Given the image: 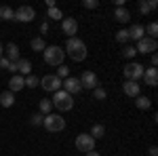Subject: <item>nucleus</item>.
<instances>
[{
	"mask_svg": "<svg viewBox=\"0 0 158 156\" xmlns=\"http://www.w3.org/2000/svg\"><path fill=\"white\" fill-rule=\"evenodd\" d=\"M141 76H143V65L137 63V61H131V63L124 68V78L131 80V82H137Z\"/></svg>",
	"mask_w": 158,
	"mask_h": 156,
	"instance_id": "obj_6",
	"label": "nucleus"
},
{
	"mask_svg": "<svg viewBox=\"0 0 158 156\" xmlns=\"http://www.w3.org/2000/svg\"><path fill=\"white\" fill-rule=\"evenodd\" d=\"M143 30H148V34H150L148 38H154V40H156V36H158V23H156V21L148 23V27H143Z\"/></svg>",
	"mask_w": 158,
	"mask_h": 156,
	"instance_id": "obj_25",
	"label": "nucleus"
},
{
	"mask_svg": "<svg viewBox=\"0 0 158 156\" xmlns=\"http://www.w3.org/2000/svg\"><path fill=\"white\" fill-rule=\"evenodd\" d=\"M38 108H40V114H49L51 110H53V103H51L49 99H42V101L38 103Z\"/></svg>",
	"mask_w": 158,
	"mask_h": 156,
	"instance_id": "obj_26",
	"label": "nucleus"
},
{
	"mask_svg": "<svg viewBox=\"0 0 158 156\" xmlns=\"http://www.w3.org/2000/svg\"><path fill=\"white\" fill-rule=\"evenodd\" d=\"M4 53H6V59L9 61H17L19 59V47H17L15 42H9L6 48H4Z\"/></svg>",
	"mask_w": 158,
	"mask_h": 156,
	"instance_id": "obj_19",
	"label": "nucleus"
},
{
	"mask_svg": "<svg viewBox=\"0 0 158 156\" xmlns=\"http://www.w3.org/2000/svg\"><path fill=\"white\" fill-rule=\"evenodd\" d=\"M141 78L146 80L148 86H156L158 84V70L156 68H148V70H143V76Z\"/></svg>",
	"mask_w": 158,
	"mask_h": 156,
	"instance_id": "obj_15",
	"label": "nucleus"
},
{
	"mask_svg": "<svg viewBox=\"0 0 158 156\" xmlns=\"http://www.w3.org/2000/svg\"><path fill=\"white\" fill-rule=\"evenodd\" d=\"M148 2H150V9H152V11H156V6H158L156 0H148Z\"/></svg>",
	"mask_w": 158,
	"mask_h": 156,
	"instance_id": "obj_40",
	"label": "nucleus"
},
{
	"mask_svg": "<svg viewBox=\"0 0 158 156\" xmlns=\"http://www.w3.org/2000/svg\"><path fill=\"white\" fill-rule=\"evenodd\" d=\"M38 84H40V78L32 76V74H30V76H25V86H27V89H34V86H38Z\"/></svg>",
	"mask_w": 158,
	"mask_h": 156,
	"instance_id": "obj_28",
	"label": "nucleus"
},
{
	"mask_svg": "<svg viewBox=\"0 0 158 156\" xmlns=\"http://www.w3.org/2000/svg\"><path fill=\"white\" fill-rule=\"evenodd\" d=\"M30 122H32L34 127H40V124L44 122V114H40V112H38V114H32V116H30Z\"/></svg>",
	"mask_w": 158,
	"mask_h": 156,
	"instance_id": "obj_30",
	"label": "nucleus"
},
{
	"mask_svg": "<svg viewBox=\"0 0 158 156\" xmlns=\"http://www.w3.org/2000/svg\"><path fill=\"white\" fill-rule=\"evenodd\" d=\"M63 59H65V53L61 51V47L51 44V47L44 48V63H49V65H63Z\"/></svg>",
	"mask_w": 158,
	"mask_h": 156,
	"instance_id": "obj_3",
	"label": "nucleus"
},
{
	"mask_svg": "<svg viewBox=\"0 0 158 156\" xmlns=\"http://www.w3.org/2000/svg\"><path fill=\"white\" fill-rule=\"evenodd\" d=\"M80 84H82V89H97L99 86V80H97V74L91 72V70H85L82 76H80Z\"/></svg>",
	"mask_w": 158,
	"mask_h": 156,
	"instance_id": "obj_9",
	"label": "nucleus"
},
{
	"mask_svg": "<svg viewBox=\"0 0 158 156\" xmlns=\"http://www.w3.org/2000/svg\"><path fill=\"white\" fill-rule=\"evenodd\" d=\"M51 103H53V108H57L59 112H70V110L74 108V97L70 95V93H65L63 89H59V91L53 93Z\"/></svg>",
	"mask_w": 158,
	"mask_h": 156,
	"instance_id": "obj_2",
	"label": "nucleus"
},
{
	"mask_svg": "<svg viewBox=\"0 0 158 156\" xmlns=\"http://www.w3.org/2000/svg\"><path fill=\"white\" fill-rule=\"evenodd\" d=\"M55 76H57L59 80H65V78L70 76V68H65V65H59V68H57V74H55Z\"/></svg>",
	"mask_w": 158,
	"mask_h": 156,
	"instance_id": "obj_29",
	"label": "nucleus"
},
{
	"mask_svg": "<svg viewBox=\"0 0 158 156\" xmlns=\"http://www.w3.org/2000/svg\"><path fill=\"white\" fill-rule=\"evenodd\" d=\"M135 53H137V51H135V47H131V44H129V47H127L124 51H122V55H124L127 59H131V57H135Z\"/></svg>",
	"mask_w": 158,
	"mask_h": 156,
	"instance_id": "obj_34",
	"label": "nucleus"
},
{
	"mask_svg": "<svg viewBox=\"0 0 158 156\" xmlns=\"http://www.w3.org/2000/svg\"><path fill=\"white\" fill-rule=\"evenodd\" d=\"M13 103H15V95H13L11 91L6 89V91L0 95V106H2V108H11Z\"/></svg>",
	"mask_w": 158,
	"mask_h": 156,
	"instance_id": "obj_20",
	"label": "nucleus"
},
{
	"mask_svg": "<svg viewBox=\"0 0 158 156\" xmlns=\"http://www.w3.org/2000/svg\"><path fill=\"white\" fill-rule=\"evenodd\" d=\"M122 91H124V95H127V97H139V93H141V84L131 82V80H124Z\"/></svg>",
	"mask_w": 158,
	"mask_h": 156,
	"instance_id": "obj_14",
	"label": "nucleus"
},
{
	"mask_svg": "<svg viewBox=\"0 0 158 156\" xmlns=\"http://www.w3.org/2000/svg\"><path fill=\"white\" fill-rule=\"evenodd\" d=\"M23 86H25V78H23V76H19V74L11 76V80H9V91H11V93H17V91H21Z\"/></svg>",
	"mask_w": 158,
	"mask_h": 156,
	"instance_id": "obj_16",
	"label": "nucleus"
},
{
	"mask_svg": "<svg viewBox=\"0 0 158 156\" xmlns=\"http://www.w3.org/2000/svg\"><path fill=\"white\" fill-rule=\"evenodd\" d=\"M34 17H36V11L32 9V6H19L17 11H15V21H21V23H30V21H34Z\"/></svg>",
	"mask_w": 158,
	"mask_h": 156,
	"instance_id": "obj_8",
	"label": "nucleus"
},
{
	"mask_svg": "<svg viewBox=\"0 0 158 156\" xmlns=\"http://www.w3.org/2000/svg\"><path fill=\"white\" fill-rule=\"evenodd\" d=\"M0 68L2 70H11V61L6 59V57H0Z\"/></svg>",
	"mask_w": 158,
	"mask_h": 156,
	"instance_id": "obj_36",
	"label": "nucleus"
},
{
	"mask_svg": "<svg viewBox=\"0 0 158 156\" xmlns=\"http://www.w3.org/2000/svg\"><path fill=\"white\" fill-rule=\"evenodd\" d=\"M38 86H42V89L49 91V93H55V91L61 89V80L55 74H44V76L40 78V84H38Z\"/></svg>",
	"mask_w": 158,
	"mask_h": 156,
	"instance_id": "obj_5",
	"label": "nucleus"
},
{
	"mask_svg": "<svg viewBox=\"0 0 158 156\" xmlns=\"http://www.w3.org/2000/svg\"><path fill=\"white\" fill-rule=\"evenodd\" d=\"M89 135H91L93 139H99V137H103V135H106V127H103V124H93Z\"/></svg>",
	"mask_w": 158,
	"mask_h": 156,
	"instance_id": "obj_23",
	"label": "nucleus"
},
{
	"mask_svg": "<svg viewBox=\"0 0 158 156\" xmlns=\"http://www.w3.org/2000/svg\"><path fill=\"white\" fill-rule=\"evenodd\" d=\"M116 40H118V42H129V34H127V30H118V32H116Z\"/></svg>",
	"mask_w": 158,
	"mask_h": 156,
	"instance_id": "obj_33",
	"label": "nucleus"
},
{
	"mask_svg": "<svg viewBox=\"0 0 158 156\" xmlns=\"http://www.w3.org/2000/svg\"><path fill=\"white\" fill-rule=\"evenodd\" d=\"M40 32H42V34H47V32H49V23H47V21H44V23H40Z\"/></svg>",
	"mask_w": 158,
	"mask_h": 156,
	"instance_id": "obj_37",
	"label": "nucleus"
},
{
	"mask_svg": "<svg viewBox=\"0 0 158 156\" xmlns=\"http://www.w3.org/2000/svg\"><path fill=\"white\" fill-rule=\"evenodd\" d=\"M150 156H158V148H156V145L150 148Z\"/></svg>",
	"mask_w": 158,
	"mask_h": 156,
	"instance_id": "obj_39",
	"label": "nucleus"
},
{
	"mask_svg": "<svg viewBox=\"0 0 158 156\" xmlns=\"http://www.w3.org/2000/svg\"><path fill=\"white\" fill-rule=\"evenodd\" d=\"M93 95H95V99H99V101H103V99L108 97V93H106V89H101V86H97V89H93Z\"/></svg>",
	"mask_w": 158,
	"mask_h": 156,
	"instance_id": "obj_32",
	"label": "nucleus"
},
{
	"mask_svg": "<svg viewBox=\"0 0 158 156\" xmlns=\"http://www.w3.org/2000/svg\"><path fill=\"white\" fill-rule=\"evenodd\" d=\"M85 156H101V154H99V152H95V150H91V152H86Z\"/></svg>",
	"mask_w": 158,
	"mask_h": 156,
	"instance_id": "obj_41",
	"label": "nucleus"
},
{
	"mask_svg": "<svg viewBox=\"0 0 158 156\" xmlns=\"http://www.w3.org/2000/svg\"><path fill=\"white\" fill-rule=\"evenodd\" d=\"M135 106H137L139 110H150V108H152V99H150V97L139 95V97H137V101H135Z\"/></svg>",
	"mask_w": 158,
	"mask_h": 156,
	"instance_id": "obj_22",
	"label": "nucleus"
},
{
	"mask_svg": "<svg viewBox=\"0 0 158 156\" xmlns=\"http://www.w3.org/2000/svg\"><path fill=\"white\" fill-rule=\"evenodd\" d=\"M137 9H139V13H141V15H148V13L152 11V9H150V2H148V0H141V2L137 4Z\"/></svg>",
	"mask_w": 158,
	"mask_h": 156,
	"instance_id": "obj_31",
	"label": "nucleus"
},
{
	"mask_svg": "<svg viewBox=\"0 0 158 156\" xmlns=\"http://www.w3.org/2000/svg\"><path fill=\"white\" fill-rule=\"evenodd\" d=\"M127 34H129V40H135V42H139L143 34H146V30H143V25L141 23H133L129 30H127Z\"/></svg>",
	"mask_w": 158,
	"mask_h": 156,
	"instance_id": "obj_13",
	"label": "nucleus"
},
{
	"mask_svg": "<svg viewBox=\"0 0 158 156\" xmlns=\"http://www.w3.org/2000/svg\"><path fill=\"white\" fill-rule=\"evenodd\" d=\"M156 65H158V55L152 53V68H156Z\"/></svg>",
	"mask_w": 158,
	"mask_h": 156,
	"instance_id": "obj_38",
	"label": "nucleus"
},
{
	"mask_svg": "<svg viewBox=\"0 0 158 156\" xmlns=\"http://www.w3.org/2000/svg\"><path fill=\"white\" fill-rule=\"evenodd\" d=\"M61 86H63V91H65V93H70V95H76V93H80V91H82L80 80H78V78H74V76H68V78L61 82Z\"/></svg>",
	"mask_w": 158,
	"mask_h": 156,
	"instance_id": "obj_10",
	"label": "nucleus"
},
{
	"mask_svg": "<svg viewBox=\"0 0 158 156\" xmlns=\"http://www.w3.org/2000/svg\"><path fill=\"white\" fill-rule=\"evenodd\" d=\"M156 47H158V44H156V40H154V38H146V36H143L139 42H137V48H135V51L146 55V53H154Z\"/></svg>",
	"mask_w": 158,
	"mask_h": 156,
	"instance_id": "obj_11",
	"label": "nucleus"
},
{
	"mask_svg": "<svg viewBox=\"0 0 158 156\" xmlns=\"http://www.w3.org/2000/svg\"><path fill=\"white\" fill-rule=\"evenodd\" d=\"M61 30H63L65 36L74 38V34H78V21H76L74 17H65V19L61 21Z\"/></svg>",
	"mask_w": 158,
	"mask_h": 156,
	"instance_id": "obj_12",
	"label": "nucleus"
},
{
	"mask_svg": "<svg viewBox=\"0 0 158 156\" xmlns=\"http://www.w3.org/2000/svg\"><path fill=\"white\" fill-rule=\"evenodd\" d=\"M76 148H78V152H91V150H95V139L89 135V133H80L78 137H76Z\"/></svg>",
	"mask_w": 158,
	"mask_h": 156,
	"instance_id": "obj_7",
	"label": "nucleus"
},
{
	"mask_svg": "<svg viewBox=\"0 0 158 156\" xmlns=\"http://www.w3.org/2000/svg\"><path fill=\"white\" fill-rule=\"evenodd\" d=\"M0 57H2V44H0Z\"/></svg>",
	"mask_w": 158,
	"mask_h": 156,
	"instance_id": "obj_42",
	"label": "nucleus"
},
{
	"mask_svg": "<svg viewBox=\"0 0 158 156\" xmlns=\"http://www.w3.org/2000/svg\"><path fill=\"white\" fill-rule=\"evenodd\" d=\"M114 17H116V21H120V23H129V19H131V13H129V9H124V6H116V11H114Z\"/></svg>",
	"mask_w": 158,
	"mask_h": 156,
	"instance_id": "obj_18",
	"label": "nucleus"
},
{
	"mask_svg": "<svg viewBox=\"0 0 158 156\" xmlns=\"http://www.w3.org/2000/svg\"><path fill=\"white\" fill-rule=\"evenodd\" d=\"M82 6H85V9H97L99 2H97V0H85V2H82Z\"/></svg>",
	"mask_w": 158,
	"mask_h": 156,
	"instance_id": "obj_35",
	"label": "nucleus"
},
{
	"mask_svg": "<svg viewBox=\"0 0 158 156\" xmlns=\"http://www.w3.org/2000/svg\"><path fill=\"white\" fill-rule=\"evenodd\" d=\"M30 47L34 48V51H38V53H40V51H44V48H47V44H44V38H40V36L32 38V40H30Z\"/></svg>",
	"mask_w": 158,
	"mask_h": 156,
	"instance_id": "obj_24",
	"label": "nucleus"
},
{
	"mask_svg": "<svg viewBox=\"0 0 158 156\" xmlns=\"http://www.w3.org/2000/svg\"><path fill=\"white\" fill-rule=\"evenodd\" d=\"M0 19L2 21H15V11L11 6H0Z\"/></svg>",
	"mask_w": 158,
	"mask_h": 156,
	"instance_id": "obj_21",
	"label": "nucleus"
},
{
	"mask_svg": "<svg viewBox=\"0 0 158 156\" xmlns=\"http://www.w3.org/2000/svg\"><path fill=\"white\" fill-rule=\"evenodd\" d=\"M68 57H72L74 61H82L86 57V44L80 40V38H68V44H65V51H63Z\"/></svg>",
	"mask_w": 158,
	"mask_h": 156,
	"instance_id": "obj_1",
	"label": "nucleus"
},
{
	"mask_svg": "<svg viewBox=\"0 0 158 156\" xmlns=\"http://www.w3.org/2000/svg\"><path fill=\"white\" fill-rule=\"evenodd\" d=\"M42 124H44V129L49 133H59L65 129V120L61 118V114H47Z\"/></svg>",
	"mask_w": 158,
	"mask_h": 156,
	"instance_id": "obj_4",
	"label": "nucleus"
},
{
	"mask_svg": "<svg viewBox=\"0 0 158 156\" xmlns=\"http://www.w3.org/2000/svg\"><path fill=\"white\" fill-rule=\"evenodd\" d=\"M15 68H17V72H19V76H30V72H32V61L27 59H17L15 61Z\"/></svg>",
	"mask_w": 158,
	"mask_h": 156,
	"instance_id": "obj_17",
	"label": "nucleus"
},
{
	"mask_svg": "<svg viewBox=\"0 0 158 156\" xmlns=\"http://www.w3.org/2000/svg\"><path fill=\"white\" fill-rule=\"evenodd\" d=\"M47 17H51L53 21H59L61 17H63V13L57 9V6H53V9H49V13H47Z\"/></svg>",
	"mask_w": 158,
	"mask_h": 156,
	"instance_id": "obj_27",
	"label": "nucleus"
}]
</instances>
